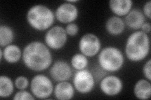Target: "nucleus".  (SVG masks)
Returning <instances> with one entry per match:
<instances>
[{
	"mask_svg": "<svg viewBox=\"0 0 151 100\" xmlns=\"http://www.w3.org/2000/svg\"><path fill=\"white\" fill-rule=\"evenodd\" d=\"M22 57L21 49L15 45H9L3 50V58L8 63H16Z\"/></svg>",
	"mask_w": 151,
	"mask_h": 100,
	"instance_id": "nucleus-17",
	"label": "nucleus"
},
{
	"mask_svg": "<svg viewBox=\"0 0 151 100\" xmlns=\"http://www.w3.org/2000/svg\"><path fill=\"white\" fill-rule=\"evenodd\" d=\"M150 51V39L147 34L142 31H136L128 37L125 52L132 62H139L144 60Z\"/></svg>",
	"mask_w": 151,
	"mask_h": 100,
	"instance_id": "nucleus-2",
	"label": "nucleus"
},
{
	"mask_svg": "<svg viewBox=\"0 0 151 100\" xmlns=\"http://www.w3.org/2000/svg\"><path fill=\"white\" fill-rule=\"evenodd\" d=\"M14 32L12 28L7 25L0 26V45L1 48L11 45L14 40Z\"/></svg>",
	"mask_w": 151,
	"mask_h": 100,
	"instance_id": "nucleus-19",
	"label": "nucleus"
},
{
	"mask_svg": "<svg viewBox=\"0 0 151 100\" xmlns=\"http://www.w3.org/2000/svg\"><path fill=\"white\" fill-rule=\"evenodd\" d=\"M79 11L77 6L68 1L61 4L55 12L56 20L64 24L73 23L77 19Z\"/></svg>",
	"mask_w": 151,
	"mask_h": 100,
	"instance_id": "nucleus-9",
	"label": "nucleus"
},
{
	"mask_svg": "<svg viewBox=\"0 0 151 100\" xmlns=\"http://www.w3.org/2000/svg\"><path fill=\"white\" fill-rule=\"evenodd\" d=\"M14 84L10 78L2 75L0 77V96L3 98H8L13 94Z\"/></svg>",
	"mask_w": 151,
	"mask_h": 100,
	"instance_id": "nucleus-18",
	"label": "nucleus"
},
{
	"mask_svg": "<svg viewBox=\"0 0 151 100\" xmlns=\"http://www.w3.org/2000/svg\"><path fill=\"white\" fill-rule=\"evenodd\" d=\"M150 70H151V60L149 59L145 64L144 65L143 67V74L144 75L146 79H147L149 82L151 80V74H150Z\"/></svg>",
	"mask_w": 151,
	"mask_h": 100,
	"instance_id": "nucleus-24",
	"label": "nucleus"
},
{
	"mask_svg": "<svg viewBox=\"0 0 151 100\" xmlns=\"http://www.w3.org/2000/svg\"><path fill=\"white\" fill-rule=\"evenodd\" d=\"M51 78L56 82L68 81L73 75L70 66L66 61L58 60L52 65L49 70Z\"/></svg>",
	"mask_w": 151,
	"mask_h": 100,
	"instance_id": "nucleus-11",
	"label": "nucleus"
},
{
	"mask_svg": "<svg viewBox=\"0 0 151 100\" xmlns=\"http://www.w3.org/2000/svg\"><path fill=\"white\" fill-rule=\"evenodd\" d=\"M95 84V78L88 70L77 71L73 77L74 89L81 94H87L92 91Z\"/></svg>",
	"mask_w": 151,
	"mask_h": 100,
	"instance_id": "nucleus-6",
	"label": "nucleus"
},
{
	"mask_svg": "<svg viewBox=\"0 0 151 100\" xmlns=\"http://www.w3.org/2000/svg\"><path fill=\"white\" fill-rule=\"evenodd\" d=\"M132 0H110L109 1L111 11L119 17L126 16L132 10Z\"/></svg>",
	"mask_w": 151,
	"mask_h": 100,
	"instance_id": "nucleus-14",
	"label": "nucleus"
},
{
	"mask_svg": "<svg viewBox=\"0 0 151 100\" xmlns=\"http://www.w3.org/2000/svg\"><path fill=\"white\" fill-rule=\"evenodd\" d=\"M74 87L68 81L59 82L54 89V96L59 100L71 99L74 96Z\"/></svg>",
	"mask_w": 151,
	"mask_h": 100,
	"instance_id": "nucleus-12",
	"label": "nucleus"
},
{
	"mask_svg": "<svg viewBox=\"0 0 151 100\" xmlns=\"http://www.w3.org/2000/svg\"><path fill=\"white\" fill-rule=\"evenodd\" d=\"M135 97L139 99H148L151 96V84L149 81L145 79H139L134 88Z\"/></svg>",
	"mask_w": 151,
	"mask_h": 100,
	"instance_id": "nucleus-16",
	"label": "nucleus"
},
{
	"mask_svg": "<svg viewBox=\"0 0 151 100\" xmlns=\"http://www.w3.org/2000/svg\"><path fill=\"white\" fill-rule=\"evenodd\" d=\"M150 8H151V1H149L147 3H145L144 8H143V13L145 17L149 18V20L151 18L150 15Z\"/></svg>",
	"mask_w": 151,
	"mask_h": 100,
	"instance_id": "nucleus-25",
	"label": "nucleus"
},
{
	"mask_svg": "<svg viewBox=\"0 0 151 100\" xmlns=\"http://www.w3.org/2000/svg\"><path fill=\"white\" fill-rule=\"evenodd\" d=\"M22 60L29 70L40 72L48 69L52 63L49 47L40 41L29 43L22 51Z\"/></svg>",
	"mask_w": 151,
	"mask_h": 100,
	"instance_id": "nucleus-1",
	"label": "nucleus"
},
{
	"mask_svg": "<svg viewBox=\"0 0 151 100\" xmlns=\"http://www.w3.org/2000/svg\"><path fill=\"white\" fill-rule=\"evenodd\" d=\"M101 43L99 38L93 33L84 35L79 41V50L86 57L96 56L100 51Z\"/></svg>",
	"mask_w": 151,
	"mask_h": 100,
	"instance_id": "nucleus-8",
	"label": "nucleus"
},
{
	"mask_svg": "<svg viewBox=\"0 0 151 100\" xmlns=\"http://www.w3.org/2000/svg\"><path fill=\"white\" fill-rule=\"evenodd\" d=\"M140 29L142 32L146 33V34H148V33H149L150 32V30H151V28H150V23H149V22H145L142 26H141Z\"/></svg>",
	"mask_w": 151,
	"mask_h": 100,
	"instance_id": "nucleus-26",
	"label": "nucleus"
},
{
	"mask_svg": "<svg viewBox=\"0 0 151 100\" xmlns=\"http://www.w3.org/2000/svg\"><path fill=\"white\" fill-rule=\"evenodd\" d=\"M34 95L31 94L27 91L23 89L20 91H18L13 98L14 100H18V99H35V97L33 96Z\"/></svg>",
	"mask_w": 151,
	"mask_h": 100,
	"instance_id": "nucleus-22",
	"label": "nucleus"
},
{
	"mask_svg": "<svg viewBox=\"0 0 151 100\" xmlns=\"http://www.w3.org/2000/svg\"><path fill=\"white\" fill-rule=\"evenodd\" d=\"M98 62L100 67L106 72H116L124 64V56L117 48L108 46L100 52Z\"/></svg>",
	"mask_w": 151,
	"mask_h": 100,
	"instance_id": "nucleus-4",
	"label": "nucleus"
},
{
	"mask_svg": "<svg viewBox=\"0 0 151 100\" xmlns=\"http://www.w3.org/2000/svg\"><path fill=\"white\" fill-rule=\"evenodd\" d=\"M125 28V21L117 16H113L107 20L105 24L106 31L112 36L121 35Z\"/></svg>",
	"mask_w": 151,
	"mask_h": 100,
	"instance_id": "nucleus-15",
	"label": "nucleus"
},
{
	"mask_svg": "<svg viewBox=\"0 0 151 100\" xmlns=\"http://www.w3.org/2000/svg\"><path fill=\"white\" fill-rule=\"evenodd\" d=\"M68 40V35L64 28L60 26L52 27L45 36V42L49 48L60 50L65 46Z\"/></svg>",
	"mask_w": 151,
	"mask_h": 100,
	"instance_id": "nucleus-7",
	"label": "nucleus"
},
{
	"mask_svg": "<svg viewBox=\"0 0 151 100\" xmlns=\"http://www.w3.org/2000/svg\"><path fill=\"white\" fill-rule=\"evenodd\" d=\"M32 94L38 99H47L54 92V86L50 79L44 74H37L30 83Z\"/></svg>",
	"mask_w": 151,
	"mask_h": 100,
	"instance_id": "nucleus-5",
	"label": "nucleus"
},
{
	"mask_svg": "<svg viewBox=\"0 0 151 100\" xmlns=\"http://www.w3.org/2000/svg\"><path fill=\"white\" fill-rule=\"evenodd\" d=\"M29 85L28 79L24 76H20L16 78L15 81V87L19 90L25 89Z\"/></svg>",
	"mask_w": 151,
	"mask_h": 100,
	"instance_id": "nucleus-21",
	"label": "nucleus"
},
{
	"mask_svg": "<svg viewBox=\"0 0 151 100\" xmlns=\"http://www.w3.org/2000/svg\"><path fill=\"white\" fill-rule=\"evenodd\" d=\"M145 20V16L142 11L139 9H133L126 15L125 23L130 29L137 30L140 29Z\"/></svg>",
	"mask_w": 151,
	"mask_h": 100,
	"instance_id": "nucleus-13",
	"label": "nucleus"
},
{
	"mask_svg": "<svg viewBox=\"0 0 151 100\" xmlns=\"http://www.w3.org/2000/svg\"><path fill=\"white\" fill-rule=\"evenodd\" d=\"M26 18L28 25L33 29L44 31L53 25L55 17L49 8L43 4H36L28 9Z\"/></svg>",
	"mask_w": 151,
	"mask_h": 100,
	"instance_id": "nucleus-3",
	"label": "nucleus"
},
{
	"mask_svg": "<svg viewBox=\"0 0 151 100\" xmlns=\"http://www.w3.org/2000/svg\"><path fill=\"white\" fill-rule=\"evenodd\" d=\"M70 63L73 68L78 71L84 70L88 65V57L82 53L75 54L71 58Z\"/></svg>",
	"mask_w": 151,
	"mask_h": 100,
	"instance_id": "nucleus-20",
	"label": "nucleus"
},
{
	"mask_svg": "<svg viewBox=\"0 0 151 100\" xmlns=\"http://www.w3.org/2000/svg\"><path fill=\"white\" fill-rule=\"evenodd\" d=\"M65 30L68 36L73 37V36H76L78 33L79 27L77 24L71 23L68 24V25L66 26L65 28Z\"/></svg>",
	"mask_w": 151,
	"mask_h": 100,
	"instance_id": "nucleus-23",
	"label": "nucleus"
},
{
	"mask_svg": "<svg viewBox=\"0 0 151 100\" xmlns=\"http://www.w3.org/2000/svg\"><path fill=\"white\" fill-rule=\"evenodd\" d=\"M100 88L101 91L106 96H116L122 91V80L116 76H106L101 80Z\"/></svg>",
	"mask_w": 151,
	"mask_h": 100,
	"instance_id": "nucleus-10",
	"label": "nucleus"
}]
</instances>
